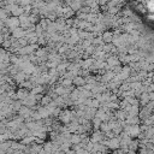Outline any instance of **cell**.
Here are the masks:
<instances>
[{"label": "cell", "mask_w": 154, "mask_h": 154, "mask_svg": "<svg viewBox=\"0 0 154 154\" xmlns=\"http://www.w3.org/2000/svg\"><path fill=\"white\" fill-rule=\"evenodd\" d=\"M131 13L152 34H154V0H125Z\"/></svg>", "instance_id": "obj_1"}]
</instances>
